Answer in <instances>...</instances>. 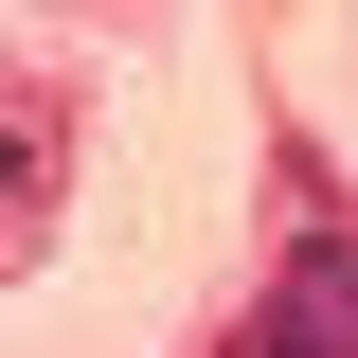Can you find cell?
Returning a JSON list of instances; mask_svg holds the SVG:
<instances>
[{"label":"cell","instance_id":"obj_1","mask_svg":"<svg viewBox=\"0 0 358 358\" xmlns=\"http://www.w3.org/2000/svg\"><path fill=\"white\" fill-rule=\"evenodd\" d=\"M215 358H358V233H305V251L251 287V322H233Z\"/></svg>","mask_w":358,"mask_h":358},{"label":"cell","instance_id":"obj_2","mask_svg":"<svg viewBox=\"0 0 358 358\" xmlns=\"http://www.w3.org/2000/svg\"><path fill=\"white\" fill-rule=\"evenodd\" d=\"M54 197H72V108L54 90H0V268L54 251Z\"/></svg>","mask_w":358,"mask_h":358}]
</instances>
